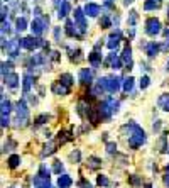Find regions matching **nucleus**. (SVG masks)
I'll return each instance as SVG.
<instances>
[{
	"label": "nucleus",
	"mask_w": 169,
	"mask_h": 188,
	"mask_svg": "<svg viewBox=\"0 0 169 188\" xmlns=\"http://www.w3.org/2000/svg\"><path fill=\"white\" fill-rule=\"evenodd\" d=\"M124 131H129V144L132 148H139L144 141H146V136H144V131L135 126V124H130V126H125Z\"/></svg>",
	"instance_id": "obj_1"
},
{
	"label": "nucleus",
	"mask_w": 169,
	"mask_h": 188,
	"mask_svg": "<svg viewBox=\"0 0 169 188\" xmlns=\"http://www.w3.org/2000/svg\"><path fill=\"white\" fill-rule=\"evenodd\" d=\"M19 163H20V158L17 156V154H14V156L9 158V166H10V168H15Z\"/></svg>",
	"instance_id": "obj_4"
},
{
	"label": "nucleus",
	"mask_w": 169,
	"mask_h": 188,
	"mask_svg": "<svg viewBox=\"0 0 169 188\" xmlns=\"http://www.w3.org/2000/svg\"><path fill=\"white\" fill-rule=\"evenodd\" d=\"M9 83H10V85H12V87H14V85H15V76H12V78H10V80H9Z\"/></svg>",
	"instance_id": "obj_14"
},
{
	"label": "nucleus",
	"mask_w": 169,
	"mask_h": 188,
	"mask_svg": "<svg viewBox=\"0 0 169 188\" xmlns=\"http://www.w3.org/2000/svg\"><path fill=\"white\" fill-rule=\"evenodd\" d=\"M54 148H56V144H54V142H49V144L46 146V149L42 151V156H47V154H53V152H54Z\"/></svg>",
	"instance_id": "obj_7"
},
{
	"label": "nucleus",
	"mask_w": 169,
	"mask_h": 188,
	"mask_svg": "<svg viewBox=\"0 0 169 188\" xmlns=\"http://www.w3.org/2000/svg\"><path fill=\"white\" fill-rule=\"evenodd\" d=\"M130 183H132V185H139V183H140V180H139L137 176H132V178H130Z\"/></svg>",
	"instance_id": "obj_11"
},
{
	"label": "nucleus",
	"mask_w": 169,
	"mask_h": 188,
	"mask_svg": "<svg viewBox=\"0 0 169 188\" xmlns=\"http://www.w3.org/2000/svg\"><path fill=\"white\" fill-rule=\"evenodd\" d=\"M164 183H166V185H169V166H168V175L164 176Z\"/></svg>",
	"instance_id": "obj_13"
},
{
	"label": "nucleus",
	"mask_w": 169,
	"mask_h": 188,
	"mask_svg": "<svg viewBox=\"0 0 169 188\" xmlns=\"http://www.w3.org/2000/svg\"><path fill=\"white\" fill-rule=\"evenodd\" d=\"M168 151H169V148H168Z\"/></svg>",
	"instance_id": "obj_18"
},
{
	"label": "nucleus",
	"mask_w": 169,
	"mask_h": 188,
	"mask_svg": "<svg viewBox=\"0 0 169 188\" xmlns=\"http://www.w3.org/2000/svg\"><path fill=\"white\" fill-rule=\"evenodd\" d=\"M100 164H102V161H100L98 158H95V156L88 158V166H90V168L96 169V168H100Z\"/></svg>",
	"instance_id": "obj_3"
},
{
	"label": "nucleus",
	"mask_w": 169,
	"mask_h": 188,
	"mask_svg": "<svg viewBox=\"0 0 169 188\" xmlns=\"http://www.w3.org/2000/svg\"><path fill=\"white\" fill-rule=\"evenodd\" d=\"M98 185H103V187H107V185H108V180H107V176H98Z\"/></svg>",
	"instance_id": "obj_8"
},
{
	"label": "nucleus",
	"mask_w": 169,
	"mask_h": 188,
	"mask_svg": "<svg viewBox=\"0 0 169 188\" xmlns=\"http://www.w3.org/2000/svg\"><path fill=\"white\" fill-rule=\"evenodd\" d=\"M85 188H92V187H90V185H88V187H85Z\"/></svg>",
	"instance_id": "obj_17"
},
{
	"label": "nucleus",
	"mask_w": 169,
	"mask_h": 188,
	"mask_svg": "<svg viewBox=\"0 0 169 188\" xmlns=\"http://www.w3.org/2000/svg\"><path fill=\"white\" fill-rule=\"evenodd\" d=\"M71 139H73V136L69 131H61L57 134V144H64L66 141H71Z\"/></svg>",
	"instance_id": "obj_2"
},
{
	"label": "nucleus",
	"mask_w": 169,
	"mask_h": 188,
	"mask_svg": "<svg viewBox=\"0 0 169 188\" xmlns=\"http://www.w3.org/2000/svg\"><path fill=\"white\" fill-rule=\"evenodd\" d=\"M71 159H76V161L79 159V152H78V151H76V152H73V154H71Z\"/></svg>",
	"instance_id": "obj_12"
},
{
	"label": "nucleus",
	"mask_w": 169,
	"mask_h": 188,
	"mask_svg": "<svg viewBox=\"0 0 169 188\" xmlns=\"http://www.w3.org/2000/svg\"><path fill=\"white\" fill-rule=\"evenodd\" d=\"M61 169H63L61 163H59V161H56V163H54V171H56V173H61Z\"/></svg>",
	"instance_id": "obj_10"
},
{
	"label": "nucleus",
	"mask_w": 169,
	"mask_h": 188,
	"mask_svg": "<svg viewBox=\"0 0 169 188\" xmlns=\"http://www.w3.org/2000/svg\"><path fill=\"white\" fill-rule=\"evenodd\" d=\"M146 188H152V187H150V185H146Z\"/></svg>",
	"instance_id": "obj_16"
},
{
	"label": "nucleus",
	"mask_w": 169,
	"mask_h": 188,
	"mask_svg": "<svg viewBox=\"0 0 169 188\" xmlns=\"http://www.w3.org/2000/svg\"><path fill=\"white\" fill-rule=\"evenodd\" d=\"M115 149H117V146H115V142H108V144H107V151H108V152H113Z\"/></svg>",
	"instance_id": "obj_9"
},
{
	"label": "nucleus",
	"mask_w": 169,
	"mask_h": 188,
	"mask_svg": "<svg viewBox=\"0 0 169 188\" xmlns=\"http://www.w3.org/2000/svg\"><path fill=\"white\" fill-rule=\"evenodd\" d=\"M159 105H161L164 110H169V95L161 97V100H159Z\"/></svg>",
	"instance_id": "obj_5"
},
{
	"label": "nucleus",
	"mask_w": 169,
	"mask_h": 188,
	"mask_svg": "<svg viewBox=\"0 0 169 188\" xmlns=\"http://www.w3.org/2000/svg\"><path fill=\"white\" fill-rule=\"evenodd\" d=\"M2 112L5 113V112H9V103H3V110Z\"/></svg>",
	"instance_id": "obj_15"
},
{
	"label": "nucleus",
	"mask_w": 169,
	"mask_h": 188,
	"mask_svg": "<svg viewBox=\"0 0 169 188\" xmlns=\"http://www.w3.org/2000/svg\"><path fill=\"white\" fill-rule=\"evenodd\" d=\"M57 183H59V187H68V185H71V178L66 176V175L64 176H59V181Z\"/></svg>",
	"instance_id": "obj_6"
}]
</instances>
